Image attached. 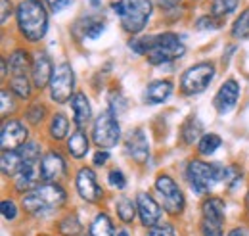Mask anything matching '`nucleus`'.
Segmentation results:
<instances>
[{
	"label": "nucleus",
	"instance_id": "nucleus-1",
	"mask_svg": "<svg viewBox=\"0 0 249 236\" xmlns=\"http://www.w3.org/2000/svg\"><path fill=\"white\" fill-rule=\"evenodd\" d=\"M128 48L136 54L148 56L152 65H161L167 61L182 58L186 54V46L180 42L178 35L175 33H161L152 37H138L128 42Z\"/></svg>",
	"mask_w": 249,
	"mask_h": 236
},
{
	"label": "nucleus",
	"instance_id": "nucleus-2",
	"mask_svg": "<svg viewBox=\"0 0 249 236\" xmlns=\"http://www.w3.org/2000/svg\"><path fill=\"white\" fill-rule=\"evenodd\" d=\"M67 200V192L58 182H44L35 186L21 198V206L31 215H46L63 207Z\"/></svg>",
	"mask_w": 249,
	"mask_h": 236
},
{
	"label": "nucleus",
	"instance_id": "nucleus-3",
	"mask_svg": "<svg viewBox=\"0 0 249 236\" xmlns=\"http://www.w3.org/2000/svg\"><path fill=\"white\" fill-rule=\"evenodd\" d=\"M16 18L18 29L29 42H38L44 39L48 31V14L40 0H23L16 10Z\"/></svg>",
	"mask_w": 249,
	"mask_h": 236
},
{
	"label": "nucleus",
	"instance_id": "nucleus-4",
	"mask_svg": "<svg viewBox=\"0 0 249 236\" xmlns=\"http://www.w3.org/2000/svg\"><path fill=\"white\" fill-rule=\"evenodd\" d=\"M113 12L121 18V25L126 33L136 35L146 27L152 16V0H117L111 4Z\"/></svg>",
	"mask_w": 249,
	"mask_h": 236
},
{
	"label": "nucleus",
	"instance_id": "nucleus-5",
	"mask_svg": "<svg viewBox=\"0 0 249 236\" xmlns=\"http://www.w3.org/2000/svg\"><path fill=\"white\" fill-rule=\"evenodd\" d=\"M186 177L196 194H207L217 180H222L224 167L218 163L211 165L199 159H192L186 167Z\"/></svg>",
	"mask_w": 249,
	"mask_h": 236
},
{
	"label": "nucleus",
	"instance_id": "nucleus-6",
	"mask_svg": "<svg viewBox=\"0 0 249 236\" xmlns=\"http://www.w3.org/2000/svg\"><path fill=\"white\" fill-rule=\"evenodd\" d=\"M121 138V127L119 121L115 118V114L111 110H104L92 127V140L100 150H109V148L117 146Z\"/></svg>",
	"mask_w": 249,
	"mask_h": 236
},
{
	"label": "nucleus",
	"instance_id": "nucleus-7",
	"mask_svg": "<svg viewBox=\"0 0 249 236\" xmlns=\"http://www.w3.org/2000/svg\"><path fill=\"white\" fill-rule=\"evenodd\" d=\"M215 63L213 61H199L192 67H188L186 71L182 73V79H180V89L188 96H194V94H199L207 89L215 77Z\"/></svg>",
	"mask_w": 249,
	"mask_h": 236
},
{
	"label": "nucleus",
	"instance_id": "nucleus-8",
	"mask_svg": "<svg viewBox=\"0 0 249 236\" xmlns=\"http://www.w3.org/2000/svg\"><path fill=\"white\" fill-rule=\"evenodd\" d=\"M156 190L161 198V206L169 215H180L186 207L184 194L180 186L175 182V178L169 175H159L156 178Z\"/></svg>",
	"mask_w": 249,
	"mask_h": 236
},
{
	"label": "nucleus",
	"instance_id": "nucleus-9",
	"mask_svg": "<svg viewBox=\"0 0 249 236\" xmlns=\"http://www.w3.org/2000/svg\"><path fill=\"white\" fill-rule=\"evenodd\" d=\"M73 90H75V73L71 65L63 61L54 69V75L50 81V96L54 102L65 104L67 100L73 98Z\"/></svg>",
	"mask_w": 249,
	"mask_h": 236
},
{
	"label": "nucleus",
	"instance_id": "nucleus-10",
	"mask_svg": "<svg viewBox=\"0 0 249 236\" xmlns=\"http://www.w3.org/2000/svg\"><path fill=\"white\" fill-rule=\"evenodd\" d=\"M75 186H77L79 196H81L85 202L96 204V202H100L102 196H104V188L98 184V178H96V175H94V171L90 167L79 169V173H77V177H75Z\"/></svg>",
	"mask_w": 249,
	"mask_h": 236
},
{
	"label": "nucleus",
	"instance_id": "nucleus-11",
	"mask_svg": "<svg viewBox=\"0 0 249 236\" xmlns=\"http://www.w3.org/2000/svg\"><path fill=\"white\" fill-rule=\"evenodd\" d=\"M38 169H40V180H44V182H58L67 173V165H65L63 156L60 152H54V150L42 156Z\"/></svg>",
	"mask_w": 249,
	"mask_h": 236
},
{
	"label": "nucleus",
	"instance_id": "nucleus-12",
	"mask_svg": "<svg viewBox=\"0 0 249 236\" xmlns=\"http://www.w3.org/2000/svg\"><path fill=\"white\" fill-rule=\"evenodd\" d=\"M136 207H138V217L140 223L148 229L157 227L161 217H163V209L156 202V198L148 192H138L136 194Z\"/></svg>",
	"mask_w": 249,
	"mask_h": 236
},
{
	"label": "nucleus",
	"instance_id": "nucleus-13",
	"mask_svg": "<svg viewBox=\"0 0 249 236\" xmlns=\"http://www.w3.org/2000/svg\"><path fill=\"white\" fill-rule=\"evenodd\" d=\"M27 129L21 121L18 119H8L4 125H2V131H0V142H2V150H19L27 142Z\"/></svg>",
	"mask_w": 249,
	"mask_h": 236
},
{
	"label": "nucleus",
	"instance_id": "nucleus-14",
	"mask_svg": "<svg viewBox=\"0 0 249 236\" xmlns=\"http://www.w3.org/2000/svg\"><path fill=\"white\" fill-rule=\"evenodd\" d=\"M52 75H54V65H52L50 56L46 52H35L31 67L33 85L40 90L46 89V87H50Z\"/></svg>",
	"mask_w": 249,
	"mask_h": 236
},
{
	"label": "nucleus",
	"instance_id": "nucleus-15",
	"mask_svg": "<svg viewBox=\"0 0 249 236\" xmlns=\"http://www.w3.org/2000/svg\"><path fill=\"white\" fill-rule=\"evenodd\" d=\"M238 98H240V85H238L234 79H228V81L218 89L217 94H215L213 104H215L218 114L224 116V114H228L230 110H234Z\"/></svg>",
	"mask_w": 249,
	"mask_h": 236
},
{
	"label": "nucleus",
	"instance_id": "nucleus-16",
	"mask_svg": "<svg viewBox=\"0 0 249 236\" xmlns=\"http://www.w3.org/2000/svg\"><path fill=\"white\" fill-rule=\"evenodd\" d=\"M126 154L136 161V163H144L150 156V146H148V138L144 135V131L136 129L126 137Z\"/></svg>",
	"mask_w": 249,
	"mask_h": 236
},
{
	"label": "nucleus",
	"instance_id": "nucleus-17",
	"mask_svg": "<svg viewBox=\"0 0 249 236\" xmlns=\"http://www.w3.org/2000/svg\"><path fill=\"white\" fill-rule=\"evenodd\" d=\"M71 110H73V121L77 129H85L92 119V108L85 92H75L71 98Z\"/></svg>",
	"mask_w": 249,
	"mask_h": 236
},
{
	"label": "nucleus",
	"instance_id": "nucleus-18",
	"mask_svg": "<svg viewBox=\"0 0 249 236\" xmlns=\"http://www.w3.org/2000/svg\"><path fill=\"white\" fill-rule=\"evenodd\" d=\"M38 163H25V167L16 175V190L18 192H29L35 186H38V178H40V169L36 167Z\"/></svg>",
	"mask_w": 249,
	"mask_h": 236
},
{
	"label": "nucleus",
	"instance_id": "nucleus-19",
	"mask_svg": "<svg viewBox=\"0 0 249 236\" xmlns=\"http://www.w3.org/2000/svg\"><path fill=\"white\" fill-rule=\"evenodd\" d=\"M173 94V83L171 81H154L144 90V102L146 104H163Z\"/></svg>",
	"mask_w": 249,
	"mask_h": 236
},
{
	"label": "nucleus",
	"instance_id": "nucleus-20",
	"mask_svg": "<svg viewBox=\"0 0 249 236\" xmlns=\"http://www.w3.org/2000/svg\"><path fill=\"white\" fill-rule=\"evenodd\" d=\"M2 173L6 177H16L23 167H25V161L19 154V150H2Z\"/></svg>",
	"mask_w": 249,
	"mask_h": 236
},
{
	"label": "nucleus",
	"instance_id": "nucleus-21",
	"mask_svg": "<svg viewBox=\"0 0 249 236\" xmlns=\"http://www.w3.org/2000/svg\"><path fill=\"white\" fill-rule=\"evenodd\" d=\"M31 67H33V59L27 50L18 48V50H14V52L10 54V71H12L14 77L25 75Z\"/></svg>",
	"mask_w": 249,
	"mask_h": 236
},
{
	"label": "nucleus",
	"instance_id": "nucleus-22",
	"mask_svg": "<svg viewBox=\"0 0 249 236\" xmlns=\"http://www.w3.org/2000/svg\"><path fill=\"white\" fill-rule=\"evenodd\" d=\"M67 152H69L73 157H77V159H81V157L87 156V152H89V137L85 135L83 129L75 131V133L67 138Z\"/></svg>",
	"mask_w": 249,
	"mask_h": 236
},
{
	"label": "nucleus",
	"instance_id": "nucleus-23",
	"mask_svg": "<svg viewBox=\"0 0 249 236\" xmlns=\"http://www.w3.org/2000/svg\"><path fill=\"white\" fill-rule=\"evenodd\" d=\"M201 215L205 221H213V223H224V202L220 198H209L203 202L201 206Z\"/></svg>",
	"mask_w": 249,
	"mask_h": 236
},
{
	"label": "nucleus",
	"instance_id": "nucleus-24",
	"mask_svg": "<svg viewBox=\"0 0 249 236\" xmlns=\"http://www.w3.org/2000/svg\"><path fill=\"white\" fill-rule=\"evenodd\" d=\"M201 131H203V125H201V121L196 118V116H192V118H188L184 121V125H182V133H180V137H182V142L184 144H194L199 137H201Z\"/></svg>",
	"mask_w": 249,
	"mask_h": 236
},
{
	"label": "nucleus",
	"instance_id": "nucleus-25",
	"mask_svg": "<svg viewBox=\"0 0 249 236\" xmlns=\"http://www.w3.org/2000/svg\"><path fill=\"white\" fill-rule=\"evenodd\" d=\"M90 236H115L113 223H111L107 213L102 211L94 217L92 225H90Z\"/></svg>",
	"mask_w": 249,
	"mask_h": 236
},
{
	"label": "nucleus",
	"instance_id": "nucleus-26",
	"mask_svg": "<svg viewBox=\"0 0 249 236\" xmlns=\"http://www.w3.org/2000/svg\"><path fill=\"white\" fill-rule=\"evenodd\" d=\"M48 133L54 140H62L67 137L69 133V119L65 118L63 114H56L50 119V127H48Z\"/></svg>",
	"mask_w": 249,
	"mask_h": 236
},
{
	"label": "nucleus",
	"instance_id": "nucleus-27",
	"mask_svg": "<svg viewBox=\"0 0 249 236\" xmlns=\"http://www.w3.org/2000/svg\"><path fill=\"white\" fill-rule=\"evenodd\" d=\"M115 209H117V217H119V221L124 223V225H130V223L134 221L136 211H138L136 202H132L130 198H119V202H117Z\"/></svg>",
	"mask_w": 249,
	"mask_h": 236
},
{
	"label": "nucleus",
	"instance_id": "nucleus-28",
	"mask_svg": "<svg viewBox=\"0 0 249 236\" xmlns=\"http://www.w3.org/2000/svg\"><path fill=\"white\" fill-rule=\"evenodd\" d=\"M238 6H240V0H213L211 2V16L222 20L228 14H232Z\"/></svg>",
	"mask_w": 249,
	"mask_h": 236
},
{
	"label": "nucleus",
	"instance_id": "nucleus-29",
	"mask_svg": "<svg viewBox=\"0 0 249 236\" xmlns=\"http://www.w3.org/2000/svg\"><path fill=\"white\" fill-rule=\"evenodd\" d=\"M220 144H222L220 137L215 135V133H209V135H203V137L199 138V142H197V150H199V154H201V156H211V154H215V152H217Z\"/></svg>",
	"mask_w": 249,
	"mask_h": 236
},
{
	"label": "nucleus",
	"instance_id": "nucleus-30",
	"mask_svg": "<svg viewBox=\"0 0 249 236\" xmlns=\"http://www.w3.org/2000/svg\"><path fill=\"white\" fill-rule=\"evenodd\" d=\"M10 89H12V92H14L19 100H25V98L31 96V83H29L27 75L12 77V81H10Z\"/></svg>",
	"mask_w": 249,
	"mask_h": 236
},
{
	"label": "nucleus",
	"instance_id": "nucleus-31",
	"mask_svg": "<svg viewBox=\"0 0 249 236\" xmlns=\"http://www.w3.org/2000/svg\"><path fill=\"white\" fill-rule=\"evenodd\" d=\"M58 231L62 236H77L81 233V223L77 215H65L62 221L58 223Z\"/></svg>",
	"mask_w": 249,
	"mask_h": 236
},
{
	"label": "nucleus",
	"instance_id": "nucleus-32",
	"mask_svg": "<svg viewBox=\"0 0 249 236\" xmlns=\"http://www.w3.org/2000/svg\"><path fill=\"white\" fill-rule=\"evenodd\" d=\"M232 37L234 39H242V40L249 39V8L244 10L240 14V18L234 21V25H232Z\"/></svg>",
	"mask_w": 249,
	"mask_h": 236
},
{
	"label": "nucleus",
	"instance_id": "nucleus-33",
	"mask_svg": "<svg viewBox=\"0 0 249 236\" xmlns=\"http://www.w3.org/2000/svg\"><path fill=\"white\" fill-rule=\"evenodd\" d=\"M19 154L23 157L25 163H40V146L36 142H25L23 146L19 148Z\"/></svg>",
	"mask_w": 249,
	"mask_h": 236
},
{
	"label": "nucleus",
	"instance_id": "nucleus-34",
	"mask_svg": "<svg viewBox=\"0 0 249 236\" xmlns=\"http://www.w3.org/2000/svg\"><path fill=\"white\" fill-rule=\"evenodd\" d=\"M106 29L104 21L94 20V18H87V21L83 23V37L85 39H98Z\"/></svg>",
	"mask_w": 249,
	"mask_h": 236
},
{
	"label": "nucleus",
	"instance_id": "nucleus-35",
	"mask_svg": "<svg viewBox=\"0 0 249 236\" xmlns=\"http://www.w3.org/2000/svg\"><path fill=\"white\" fill-rule=\"evenodd\" d=\"M44 116H46V108L42 104H33L31 108H27V112H25V118L31 125H40Z\"/></svg>",
	"mask_w": 249,
	"mask_h": 236
},
{
	"label": "nucleus",
	"instance_id": "nucleus-36",
	"mask_svg": "<svg viewBox=\"0 0 249 236\" xmlns=\"http://www.w3.org/2000/svg\"><path fill=\"white\" fill-rule=\"evenodd\" d=\"M220 27V20L215 16H201L197 21H196V29L197 31H213Z\"/></svg>",
	"mask_w": 249,
	"mask_h": 236
},
{
	"label": "nucleus",
	"instance_id": "nucleus-37",
	"mask_svg": "<svg viewBox=\"0 0 249 236\" xmlns=\"http://www.w3.org/2000/svg\"><path fill=\"white\" fill-rule=\"evenodd\" d=\"M201 236H222V225L201 219Z\"/></svg>",
	"mask_w": 249,
	"mask_h": 236
},
{
	"label": "nucleus",
	"instance_id": "nucleus-38",
	"mask_svg": "<svg viewBox=\"0 0 249 236\" xmlns=\"http://www.w3.org/2000/svg\"><path fill=\"white\" fill-rule=\"evenodd\" d=\"M14 110H16V100H14V96L10 94V90L4 89L2 90V110H0V112H2V116L6 118V116L12 114Z\"/></svg>",
	"mask_w": 249,
	"mask_h": 236
},
{
	"label": "nucleus",
	"instance_id": "nucleus-39",
	"mask_svg": "<svg viewBox=\"0 0 249 236\" xmlns=\"http://www.w3.org/2000/svg\"><path fill=\"white\" fill-rule=\"evenodd\" d=\"M0 211H2V217H4L6 221H14V219L18 217V206H16V202H12V200H4L2 206H0Z\"/></svg>",
	"mask_w": 249,
	"mask_h": 236
},
{
	"label": "nucleus",
	"instance_id": "nucleus-40",
	"mask_svg": "<svg viewBox=\"0 0 249 236\" xmlns=\"http://www.w3.org/2000/svg\"><path fill=\"white\" fill-rule=\"evenodd\" d=\"M107 180H109V184H111L113 188H117V190H123L124 186H126V178H124L123 171H119V169H113V171H109V175H107Z\"/></svg>",
	"mask_w": 249,
	"mask_h": 236
},
{
	"label": "nucleus",
	"instance_id": "nucleus-41",
	"mask_svg": "<svg viewBox=\"0 0 249 236\" xmlns=\"http://www.w3.org/2000/svg\"><path fill=\"white\" fill-rule=\"evenodd\" d=\"M146 236H177V233L173 225H157V227H152Z\"/></svg>",
	"mask_w": 249,
	"mask_h": 236
},
{
	"label": "nucleus",
	"instance_id": "nucleus-42",
	"mask_svg": "<svg viewBox=\"0 0 249 236\" xmlns=\"http://www.w3.org/2000/svg\"><path fill=\"white\" fill-rule=\"evenodd\" d=\"M73 0H46V4H48V8L54 12V14H60L62 10H65L69 4H71Z\"/></svg>",
	"mask_w": 249,
	"mask_h": 236
},
{
	"label": "nucleus",
	"instance_id": "nucleus-43",
	"mask_svg": "<svg viewBox=\"0 0 249 236\" xmlns=\"http://www.w3.org/2000/svg\"><path fill=\"white\" fill-rule=\"evenodd\" d=\"M107 159H109V152L107 150H98L96 154H94V165H106L107 163Z\"/></svg>",
	"mask_w": 249,
	"mask_h": 236
},
{
	"label": "nucleus",
	"instance_id": "nucleus-44",
	"mask_svg": "<svg viewBox=\"0 0 249 236\" xmlns=\"http://www.w3.org/2000/svg\"><path fill=\"white\" fill-rule=\"evenodd\" d=\"M8 14H12V6H10L8 0H2V16H0V21H2V23H6Z\"/></svg>",
	"mask_w": 249,
	"mask_h": 236
},
{
	"label": "nucleus",
	"instance_id": "nucleus-45",
	"mask_svg": "<svg viewBox=\"0 0 249 236\" xmlns=\"http://www.w3.org/2000/svg\"><path fill=\"white\" fill-rule=\"evenodd\" d=\"M228 236H248V231L244 229V227H236V229H232Z\"/></svg>",
	"mask_w": 249,
	"mask_h": 236
},
{
	"label": "nucleus",
	"instance_id": "nucleus-46",
	"mask_svg": "<svg viewBox=\"0 0 249 236\" xmlns=\"http://www.w3.org/2000/svg\"><path fill=\"white\" fill-rule=\"evenodd\" d=\"M157 2H159L161 8H173V6H177L180 0H157Z\"/></svg>",
	"mask_w": 249,
	"mask_h": 236
},
{
	"label": "nucleus",
	"instance_id": "nucleus-47",
	"mask_svg": "<svg viewBox=\"0 0 249 236\" xmlns=\"http://www.w3.org/2000/svg\"><path fill=\"white\" fill-rule=\"evenodd\" d=\"M6 73H8V63H6V59H2V75L6 77Z\"/></svg>",
	"mask_w": 249,
	"mask_h": 236
},
{
	"label": "nucleus",
	"instance_id": "nucleus-48",
	"mask_svg": "<svg viewBox=\"0 0 249 236\" xmlns=\"http://www.w3.org/2000/svg\"><path fill=\"white\" fill-rule=\"evenodd\" d=\"M115 236H130V235H128V231L121 229V231H117V235H115Z\"/></svg>",
	"mask_w": 249,
	"mask_h": 236
},
{
	"label": "nucleus",
	"instance_id": "nucleus-49",
	"mask_svg": "<svg viewBox=\"0 0 249 236\" xmlns=\"http://www.w3.org/2000/svg\"><path fill=\"white\" fill-rule=\"evenodd\" d=\"M44 236H48V235H44Z\"/></svg>",
	"mask_w": 249,
	"mask_h": 236
}]
</instances>
